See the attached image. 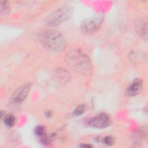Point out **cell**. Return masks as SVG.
Instances as JSON below:
<instances>
[{"instance_id":"cell-1","label":"cell","mask_w":148,"mask_h":148,"mask_svg":"<svg viewBox=\"0 0 148 148\" xmlns=\"http://www.w3.org/2000/svg\"><path fill=\"white\" fill-rule=\"evenodd\" d=\"M39 39L45 48L52 51L60 52L66 47V42L64 36L60 32L53 29L42 32Z\"/></svg>"},{"instance_id":"cell-2","label":"cell","mask_w":148,"mask_h":148,"mask_svg":"<svg viewBox=\"0 0 148 148\" xmlns=\"http://www.w3.org/2000/svg\"><path fill=\"white\" fill-rule=\"evenodd\" d=\"M69 65L77 72L89 74L92 69L91 61L88 57L79 50H73L67 56Z\"/></svg>"},{"instance_id":"cell-3","label":"cell","mask_w":148,"mask_h":148,"mask_svg":"<svg viewBox=\"0 0 148 148\" xmlns=\"http://www.w3.org/2000/svg\"><path fill=\"white\" fill-rule=\"evenodd\" d=\"M73 13L71 6L64 5L51 12L45 20L46 24L51 27L57 26L70 18Z\"/></svg>"},{"instance_id":"cell-4","label":"cell","mask_w":148,"mask_h":148,"mask_svg":"<svg viewBox=\"0 0 148 148\" xmlns=\"http://www.w3.org/2000/svg\"><path fill=\"white\" fill-rule=\"evenodd\" d=\"M104 18V14L102 13L87 18L81 24V29L85 33H92L96 31L101 26Z\"/></svg>"},{"instance_id":"cell-5","label":"cell","mask_w":148,"mask_h":148,"mask_svg":"<svg viewBox=\"0 0 148 148\" xmlns=\"http://www.w3.org/2000/svg\"><path fill=\"white\" fill-rule=\"evenodd\" d=\"M111 123V119L108 114L101 113L94 117L90 118L88 121L90 126L99 129H102L108 127Z\"/></svg>"},{"instance_id":"cell-6","label":"cell","mask_w":148,"mask_h":148,"mask_svg":"<svg viewBox=\"0 0 148 148\" xmlns=\"http://www.w3.org/2000/svg\"><path fill=\"white\" fill-rule=\"evenodd\" d=\"M31 86L32 84L28 83L18 87L11 95L10 102L13 103H18L24 101L28 95Z\"/></svg>"},{"instance_id":"cell-7","label":"cell","mask_w":148,"mask_h":148,"mask_svg":"<svg viewBox=\"0 0 148 148\" xmlns=\"http://www.w3.org/2000/svg\"><path fill=\"white\" fill-rule=\"evenodd\" d=\"M142 88V81L139 79H136L128 87L125 94L128 97H133L136 95L141 92Z\"/></svg>"},{"instance_id":"cell-8","label":"cell","mask_w":148,"mask_h":148,"mask_svg":"<svg viewBox=\"0 0 148 148\" xmlns=\"http://www.w3.org/2000/svg\"><path fill=\"white\" fill-rule=\"evenodd\" d=\"M135 28L139 36H140L143 39H147V25L146 21L142 19H138L135 22Z\"/></svg>"},{"instance_id":"cell-9","label":"cell","mask_w":148,"mask_h":148,"mask_svg":"<svg viewBox=\"0 0 148 148\" xmlns=\"http://www.w3.org/2000/svg\"><path fill=\"white\" fill-rule=\"evenodd\" d=\"M55 79L59 84H65L70 79V73L65 69H57L54 73Z\"/></svg>"},{"instance_id":"cell-10","label":"cell","mask_w":148,"mask_h":148,"mask_svg":"<svg viewBox=\"0 0 148 148\" xmlns=\"http://www.w3.org/2000/svg\"><path fill=\"white\" fill-rule=\"evenodd\" d=\"M3 121L5 126L8 127H11L14 124L15 118L12 114H7L5 116L4 114Z\"/></svg>"},{"instance_id":"cell-11","label":"cell","mask_w":148,"mask_h":148,"mask_svg":"<svg viewBox=\"0 0 148 148\" xmlns=\"http://www.w3.org/2000/svg\"><path fill=\"white\" fill-rule=\"evenodd\" d=\"M146 135V133L143 129L139 130L135 134H134V140L135 142L137 143H139L140 142L142 141L143 139L145 138V136Z\"/></svg>"},{"instance_id":"cell-12","label":"cell","mask_w":148,"mask_h":148,"mask_svg":"<svg viewBox=\"0 0 148 148\" xmlns=\"http://www.w3.org/2000/svg\"><path fill=\"white\" fill-rule=\"evenodd\" d=\"M10 9V6L6 1H1V14L2 15H5L9 13Z\"/></svg>"},{"instance_id":"cell-13","label":"cell","mask_w":148,"mask_h":148,"mask_svg":"<svg viewBox=\"0 0 148 148\" xmlns=\"http://www.w3.org/2000/svg\"><path fill=\"white\" fill-rule=\"evenodd\" d=\"M85 112V106L84 105H79L77 106L73 112V114L75 116H79Z\"/></svg>"},{"instance_id":"cell-14","label":"cell","mask_w":148,"mask_h":148,"mask_svg":"<svg viewBox=\"0 0 148 148\" xmlns=\"http://www.w3.org/2000/svg\"><path fill=\"white\" fill-rule=\"evenodd\" d=\"M35 134L36 135L39 136V138L42 137V136L45 135V128L42 125H38L37 126L34 130Z\"/></svg>"},{"instance_id":"cell-15","label":"cell","mask_w":148,"mask_h":148,"mask_svg":"<svg viewBox=\"0 0 148 148\" xmlns=\"http://www.w3.org/2000/svg\"><path fill=\"white\" fill-rule=\"evenodd\" d=\"M103 143L104 145L106 146H112L114 143V138L111 136H107L103 138Z\"/></svg>"},{"instance_id":"cell-16","label":"cell","mask_w":148,"mask_h":148,"mask_svg":"<svg viewBox=\"0 0 148 148\" xmlns=\"http://www.w3.org/2000/svg\"><path fill=\"white\" fill-rule=\"evenodd\" d=\"M45 116H46V117L49 118V117H51V115H52V113H51V112L50 111V110H47V111L45 112Z\"/></svg>"},{"instance_id":"cell-17","label":"cell","mask_w":148,"mask_h":148,"mask_svg":"<svg viewBox=\"0 0 148 148\" xmlns=\"http://www.w3.org/2000/svg\"><path fill=\"white\" fill-rule=\"evenodd\" d=\"M80 147H86V148H90V147H92V145H91L90 144H83V145H81L80 146Z\"/></svg>"}]
</instances>
